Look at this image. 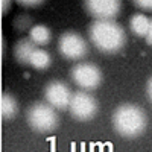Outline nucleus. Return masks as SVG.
Listing matches in <instances>:
<instances>
[{"instance_id": "f3484780", "label": "nucleus", "mask_w": 152, "mask_h": 152, "mask_svg": "<svg viewBox=\"0 0 152 152\" xmlns=\"http://www.w3.org/2000/svg\"><path fill=\"white\" fill-rule=\"evenodd\" d=\"M11 2L12 0H2V14H6L11 8Z\"/></svg>"}, {"instance_id": "a211bd4d", "label": "nucleus", "mask_w": 152, "mask_h": 152, "mask_svg": "<svg viewBox=\"0 0 152 152\" xmlns=\"http://www.w3.org/2000/svg\"><path fill=\"white\" fill-rule=\"evenodd\" d=\"M146 41H148V44H151L152 46V20H151V23H149V29H148V34H146Z\"/></svg>"}, {"instance_id": "39448f33", "label": "nucleus", "mask_w": 152, "mask_h": 152, "mask_svg": "<svg viewBox=\"0 0 152 152\" xmlns=\"http://www.w3.org/2000/svg\"><path fill=\"white\" fill-rule=\"evenodd\" d=\"M58 52L69 61H81L88 55V44L78 32H64L58 40Z\"/></svg>"}, {"instance_id": "20e7f679", "label": "nucleus", "mask_w": 152, "mask_h": 152, "mask_svg": "<svg viewBox=\"0 0 152 152\" xmlns=\"http://www.w3.org/2000/svg\"><path fill=\"white\" fill-rule=\"evenodd\" d=\"M70 78L81 90L91 91L102 84V72L93 62H78L72 67Z\"/></svg>"}, {"instance_id": "dca6fc26", "label": "nucleus", "mask_w": 152, "mask_h": 152, "mask_svg": "<svg viewBox=\"0 0 152 152\" xmlns=\"http://www.w3.org/2000/svg\"><path fill=\"white\" fill-rule=\"evenodd\" d=\"M17 2L20 3V5H23V6H38V5H41L44 0H17Z\"/></svg>"}, {"instance_id": "ddd939ff", "label": "nucleus", "mask_w": 152, "mask_h": 152, "mask_svg": "<svg viewBox=\"0 0 152 152\" xmlns=\"http://www.w3.org/2000/svg\"><path fill=\"white\" fill-rule=\"evenodd\" d=\"M149 23H151V20L145 14H135L129 20V28H131L134 35H137V37H146L148 29H149Z\"/></svg>"}, {"instance_id": "1a4fd4ad", "label": "nucleus", "mask_w": 152, "mask_h": 152, "mask_svg": "<svg viewBox=\"0 0 152 152\" xmlns=\"http://www.w3.org/2000/svg\"><path fill=\"white\" fill-rule=\"evenodd\" d=\"M37 47H40V46H37L31 38H21V40L17 41V44L14 47V56H15V59L20 62V64L29 66L31 55H32V52Z\"/></svg>"}, {"instance_id": "6e6552de", "label": "nucleus", "mask_w": 152, "mask_h": 152, "mask_svg": "<svg viewBox=\"0 0 152 152\" xmlns=\"http://www.w3.org/2000/svg\"><path fill=\"white\" fill-rule=\"evenodd\" d=\"M84 6L96 20H114L120 12V0H84Z\"/></svg>"}, {"instance_id": "6ab92c4d", "label": "nucleus", "mask_w": 152, "mask_h": 152, "mask_svg": "<svg viewBox=\"0 0 152 152\" xmlns=\"http://www.w3.org/2000/svg\"><path fill=\"white\" fill-rule=\"evenodd\" d=\"M146 90H148V97H149V100L152 102V76H151V79L148 81V87H146Z\"/></svg>"}, {"instance_id": "f257e3e1", "label": "nucleus", "mask_w": 152, "mask_h": 152, "mask_svg": "<svg viewBox=\"0 0 152 152\" xmlns=\"http://www.w3.org/2000/svg\"><path fill=\"white\" fill-rule=\"evenodd\" d=\"M91 44L104 53H116L126 44V32L114 20H96L88 28Z\"/></svg>"}, {"instance_id": "7ed1b4c3", "label": "nucleus", "mask_w": 152, "mask_h": 152, "mask_svg": "<svg viewBox=\"0 0 152 152\" xmlns=\"http://www.w3.org/2000/svg\"><path fill=\"white\" fill-rule=\"evenodd\" d=\"M26 120L31 129L38 134L53 132L59 126V117L56 108L47 102H35L26 111Z\"/></svg>"}, {"instance_id": "423d86ee", "label": "nucleus", "mask_w": 152, "mask_h": 152, "mask_svg": "<svg viewBox=\"0 0 152 152\" xmlns=\"http://www.w3.org/2000/svg\"><path fill=\"white\" fill-rule=\"evenodd\" d=\"M97 110H99L97 100L87 90H79L73 93V97L69 105V111L73 119L79 122H88L97 114Z\"/></svg>"}, {"instance_id": "4468645a", "label": "nucleus", "mask_w": 152, "mask_h": 152, "mask_svg": "<svg viewBox=\"0 0 152 152\" xmlns=\"http://www.w3.org/2000/svg\"><path fill=\"white\" fill-rule=\"evenodd\" d=\"M31 24H32V21H31V18L26 17V15H21V17H18V18L15 20V28H17V29H21V31L28 29Z\"/></svg>"}, {"instance_id": "f03ea898", "label": "nucleus", "mask_w": 152, "mask_h": 152, "mask_svg": "<svg viewBox=\"0 0 152 152\" xmlns=\"http://www.w3.org/2000/svg\"><path fill=\"white\" fill-rule=\"evenodd\" d=\"M146 114L134 104H123L113 114V126L116 132L126 138H135L146 129Z\"/></svg>"}, {"instance_id": "0eeeda50", "label": "nucleus", "mask_w": 152, "mask_h": 152, "mask_svg": "<svg viewBox=\"0 0 152 152\" xmlns=\"http://www.w3.org/2000/svg\"><path fill=\"white\" fill-rule=\"evenodd\" d=\"M73 93L70 87L62 81H50L44 88V99L56 110H69Z\"/></svg>"}, {"instance_id": "2eb2a0df", "label": "nucleus", "mask_w": 152, "mask_h": 152, "mask_svg": "<svg viewBox=\"0 0 152 152\" xmlns=\"http://www.w3.org/2000/svg\"><path fill=\"white\" fill-rule=\"evenodd\" d=\"M134 3L146 11H152V0H134Z\"/></svg>"}, {"instance_id": "9b49d317", "label": "nucleus", "mask_w": 152, "mask_h": 152, "mask_svg": "<svg viewBox=\"0 0 152 152\" xmlns=\"http://www.w3.org/2000/svg\"><path fill=\"white\" fill-rule=\"evenodd\" d=\"M52 64V55H50L46 49H40L37 47L32 55H31V59H29V66L37 69V70H46L50 67Z\"/></svg>"}, {"instance_id": "9d476101", "label": "nucleus", "mask_w": 152, "mask_h": 152, "mask_svg": "<svg viewBox=\"0 0 152 152\" xmlns=\"http://www.w3.org/2000/svg\"><path fill=\"white\" fill-rule=\"evenodd\" d=\"M0 113H2L3 120H11V119H14L17 116L18 104H17V99L12 94H8V93L2 94V100H0Z\"/></svg>"}, {"instance_id": "f8f14e48", "label": "nucleus", "mask_w": 152, "mask_h": 152, "mask_svg": "<svg viewBox=\"0 0 152 152\" xmlns=\"http://www.w3.org/2000/svg\"><path fill=\"white\" fill-rule=\"evenodd\" d=\"M29 38L37 46L41 47V46H46L50 43V40H52V32L44 24H35L29 31Z\"/></svg>"}]
</instances>
